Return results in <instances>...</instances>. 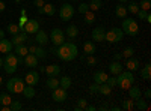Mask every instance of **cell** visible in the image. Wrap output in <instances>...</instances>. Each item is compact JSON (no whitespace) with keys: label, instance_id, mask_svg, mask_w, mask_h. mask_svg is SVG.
<instances>
[{"label":"cell","instance_id":"44dd1931","mask_svg":"<svg viewBox=\"0 0 151 111\" xmlns=\"http://www.w3.org/2000/svg\"><path fill=\"white\" fill-rule=\"evenodd\" d=\"M95 51H97V47H95L94 42L86 41V42L83 44V53H85V56H92Z\"/></svg>","mask_w":151,"mask_h":111},{"label":"cell","instance_id":"d6986e66","mask_svg":"<svg viewBox=\"0 0 151 111\" xmlns=\"http://www.w3.org/2000/svg\"><path fill=\"white\" fill-rule=\"evenodd\" d=\"M109 72L112 75H118L119 72H122V65L119 63V60H113L112 63H109Z\"/></svg>","mask_w":151,"mask_h":111},{"label":"cell","instance_id":"d6a6232c","mask_svg":"<svg viewBox=\"0 0 151 111\" xmlns=\"http://www.w3.org/2000/svg\"><path fill=\"white\" fill-rule=\"evenodd\" d=\"M27 53H29V48H27L26 45H24V44H21V45H17V47H15V54H17L18 57H24Z\"/></svg>","mask_w":151,"mask_h":111},{"label":"cell","instance_id":"e7e4bbea","mask_svg":"<svg viewBox=\"0 0 151 111\" xmlns=\"http://www.w3.org/2000/svg\"><path fill=\"white\" fill-rule=\"evenodd\" d=\"M2 84H3V77L0 75V86H2Z\"/></svg>","mask_w":151,"mask_h":111},{"label":"cell","instance_id":"ac0fdd59","mask_svg":"<svg viewBox=\"0 0 151 111\" xmlns=\"http://www.w3.org/2000/svg\"><path fill=\"white\" fill-rule=\"evenodd\" d=\"M125 68H127V71H137L139 69V60L134 59L133 56L127 59V62H125Z\"/></svg>","mask_w":151,"mask_h":111},{"label":"cell","instance_id":"277c9868","mask_svg":"<svg viewBox=\"0 0 151 111\" xmlns=\"http://www.w3.org/2000/svg\"><path fill=\"white\" fill-rule=\"evenodd\" d=\"M121 30L124 32V35H129V36H136L139 33V26L133 18H122V24H121Z\"/></svg>","mask_w":151,"mask_h":111},{"label":"cell","instance_id":"03108f58","mask_svg":"<svg viewBox=\"0 0 151 111\" xmlns=\"http://www.w3.org/2000/svg\"><path fill=\"white\" fill-rule=\"evenodd\" d=\"M15 2H20V0H15Z\"/></svg>","mask_w":151,"mask_h":111},{"label":"cell","instance_id":"ee69618b","mask_svg":"<svg viewBox=\"0 0 151 111\" xmlns=\"http://www.w3.org/2000/svg\"><path fill=\"white\" fill-rule=\"evenodd\" d=\"M122 54V57H125V59H129V57H132L133 54H134V50H133V48L132 47H127V48H125V50L121 53Z\"/></svg>","mask_w":151,"mask_h":111},{"label":"cell","instance_id":"3957f363","mask_svg":"<svg viewBox=\"0 0 151 111\" xmlns=\"http://www.w3.org/2000/svg\"><path fill=\"white\" fill-rule=\"evenodd\" d=\"M132 84H134V77L132 71H122L116 75V86L122 90H127Z\"/></svg>","mask_w":151,"mask_h":111},{"label":"cell","instance_id":"7dc6e473","mask_svg":"<svg viewBox=\"0 0 151 111\" xmlns=\"http://www.w3.org/2000/svg\"><path fill=\"white\" fill-rule=\"evenodd\" d=\"M112 30L116 33V36H118V39L119 41H122V36H124V32L121 30V27H112Z\"/></svg>","mask_w":151,"mask_h":111},{"label":"cell","instance_id":"6125c7cd","mask_svg":"<svg viewBox=\"0 0 151 111\" xmlns=\"http://www.w3.org/2000/svg\"><path fill=\"white\" fill-rule=\"evenodd\" d=\"M45 71V66H40V72H44Z\"/></svg>","mask_w":151,"mask_h":111},{"label":"cell","instance_id":"9f6ffc18","mask_svg":"<svg viewBox=\"0 0 151 111\" xmlns=\"http://www.w3.org/2000/svg\"><path fill=\"white\" fill-rule=\"evenodd\" d=\"M85 110H86V111H95L97 108H95L94 105H86V108H85Z\"/></svg>","mask_w":151,"mask_h":111},{"label":"cell","instance_id":"7a4b0ae2","mask_svg":"<svg viewBox=\"0 0 151 111\" xmlns=\"http://www.w3.org/2000/svg\"><path fill=\"white\" fill-rule=\"evenodd\" d=\"M23 63V57H18L15 53H8L3 59V69L6 74H14L17 66Z\"/></svg>","mask_w":151,"mask_h":111},{"label":"cell","instance_id":"d590c367","mask_svg":"<svg viewBox=\"0 0 151 111\" xmlns=\"http://www.w3.org/2000/svg\"><path fill=\"white\" fill-rule=\"evenodd\" d=\"M122 110H125V111H132V110H134V101L133 99H124L122 101Z\"/></svg>","mask_w":151,"mask_h":111},{"label":"cell","instance_id":"e575fe53","mask_svg":"<svg viewBox=\"0 0 151 111\" xmlns=\"http://www.w3.org/2000/svg\"><path fill=\"white\" fill-rule=\"evenodd\" d=\"M71 84H73V81L70 77H62L59 80V87H62V89H70Z\"/></svg>","mask_w":151,"mask_h":111},{"label":"cell","instance_id":"91938a15","mask_svg":"<svg viewBox=\"0 0 151 111\" xmlns=\"http://www.w3.org/2000/svg\"><path fill=\"white\" fill-rule=\"evenodd\" d=\"M3 38H5V30L0 29V39H3Z\"/></svg>","mask_w":151,"mask_h":111},{"label":"cell","instance_id":"db71d44e","mask_svg":"<svg viewBox=\"0 0 151 111\" xmlns=\"http://www.w3.org/2000/svg\"><path fill=\"white\" fill-rule=\"evenodd\" d=\"M121 59H122L121 53H115V54H113V60H121Z\"/></svg>","mask_w":151,"mask_h":111},{"label":"cell","instance_id":"4316f807","mask_svg":"<svg viewBox=\"0 0 151 111\" xmlns=\"http://www.w3.org/2000/svg\"><path fill=\"white\" fill-rule=\"evenodd\" d=\"M106 80H107L106 72H103V71H98V72H95V74H94V83H97V84H101V83H106Z\"/></svg>","mask_w":151,"mask_h":111},{"label":"cell","instance_id":"ffe728a7","mask_svg":"<svg viewBox=\"0 0 151 111\" xmlns=\"http://www.w3.org/2000/svg\"><path fill=\"white\" fill-rule=\"evenodd\" d=\"M48 77H58L60 74V66L59 65H48L45 66V71H44Z\"/></svg>","mask_w":151,"mask_h":111},{"label":"cell","instance_id":"52a82bcc","mask_svg":"<svg viewBox=\"0 0 151 111\" xmlns=\"http://www.w3.org/2000/svg\"><path fill=\"white\" fill-rule=\"evenodd\" d=\"M74 12H76V9H74L73 5L64 3V5L60 6V9H59V17H60L62 21H70L74 17Z\"/></svg>","mask_w":151,"mask_h":111},{"label":"cell","instance_id":"f35d334b","mask_svg":"<svg viewBox=\"0 0 151 111\" xmlns=\"http://www.w3.org/2000/svg\"><path fill=\"white\" fill-rule=\"evenodd\" d=\"M88 105V101L83 99V98H80V99L77 101V107H74V111H83Z\"/></svg>","mask_w":151,"mask_h":111},{"label":"cell","instance_id":"484cf974","mask_svg":"<svg viewBox=\"0 0 151 111\" xmlns=\"http://www.w3.org/2000/svg\"><path fill=\"white\" fill-rule=\"evenodd\" d=\"M23 96L26 98V99H30V98H33L35 96V93H36V90L33 89V86H24V89H23Z\"/></svg>","mask_w":151,"mask_h":111},{"label":"cell","instance_id":"b9f144b4","mask_svg":"<svg viewBox=\"0 0 151 111\" xmlns=\"http://www.w3.org/2000/svg\"><path fill=\"white\" fill-rule=\"evenodd\" d=\"M21 108H23V105H21L20 101H12V102L9 104V110H11V111H20Z\"/></svg>","mask_w":151,"mask_h":111},{"label":"cell","instance_id":"74e56055","mask_svg":"<svg viewBox=\"0 0 151 111\" xmlns=\"http://www.w3.org/2000/svg\"><path fill=\"white\" fill-rule=\"evenodd\" d=\"M12 102L9 93H0V105H9Z\"/></svg>","mask_w":151,"mask_h":111},{"label":"cell","instance_id":"603a6c76","mask_svg":"<svg viewBox=\"0 0 151 111\" xmlns=\"http://www.w3.org/2000/svg\"><path fill=\"white\" fill-rule=\"evenodd\" d=\"M134 108L139 110V111H147V110H150L148 101H147V99H142V96L137 98V99L134 101Z\"/></svg>","mask_w":151,"mask_h":111},{"label":"cell","instance_id":"94428289","mask_svg":"<svg viewBox=\"0 0 151 111\" xmlns=\"http://www.w3.org/2000/svg\"><path fill=\"white\" fill-rule=\"evenodd\" d=\"M118 2H121V3H129L130 0H118Z\"/></svg>","mask_w":151,"mask_h":111},{"label":"cell","instance_id":"f907efd6","mask_svg":"<svg viewBox=\"0 0 151 111\" xmlns=\"http://www.w3.org/2000/svg\"><path fill=\"white\" fill-rule=\"evenodd\" d=\"M44 3H45L44 0H33V5H35L36 8H42V6H44Z\"/></svg>","mask_w":151,"mask_h":111},{"label":"cell","instance_id":"816d5d0a","mask_svg":"<svg viewBox=\"0 0 151 111\" xmlns=\"http://www.w3.org/2000/svg\"><path fill=\"white\" fill-rule=\"evenodd\" d=\"M144 95H145V99H147V101H150V99H151V90H150V89H147Z\"/></svg>","mask_w":151,"mask_h":111},{"label":"cell","instance_id":"7c38bea8","mask_svg":"<svg viewBox=\"0 0 151 111\" xmlns=\"http://www.w3.org/2000/svg\"><path fill=\"white\" fill-rule=\"evenodd\" d=\"M50 39H48V35L44 32V30H38L36 33H35V42L40 45V47H44V45H47V42H48Z\"/></svg>","mask_w":151,"mask_h":111},{"label":"cell","instance_id":"2e32d148","mask_svg":"<svg viewBox=\"0 0 151 111\" xmlns=\"http://www.w3.org/2000/svg\"><path fill=\"white\" fill-rule=\"evenodd\" d=\"M29 53H32V54H35L38 59H45L47 57V51L44 50L42 47H40V45H30L29 47Z\"/></svg>","mask_w":151,"mask_h":111},{"label":"cell","instance_id":"681fc988","mask_svg":"<svg viewBox=\"0 0 151 111\" xmlns=\"http://www.w3.org/2000/svg\"><path fill=\"white\" fill-rule=\"evenodd\" d=\"M147 14H148V11H144V9H139L136 12V15L139 17L141 20H145V17H147Z\"/></svg>","mask_w":151,"mask_h":111},{"label":"cell","instance_id":"ab89813d","mask_svg":"<svg viewBox=\"0 0 151 111\" xmlns=\"http://www.w3.org/2000/svg\"><path fill=\"white\" fill-rule=\"evenodd\" d=\"M20 32H21V30H20V27H18V24H9V26H8V33L12 35V36L17 35V33H20Z\"/></svg>","mask_w":151,"mask_h":111},{"label":"cell","instance_id":"f1b7e54d","mask_svg":"<svg viewBox=\"0 0 151 111\" xmlns=\"http://www.w3.org/2000/svg\"><path fill=\"white\" fill-rule=\"evenodd\" d=\"M45 86H47V89H50V90L59 87V80H58V77H48V80L45 81Z\"/></svg>","mask_w":151,"mask_h":111},{"label":"cell","instance_id":"836d02e7","mask_svg":"<svg viewBox=\"0 0 151 111\" xmlns=\"http://www.w3.org/2000/svg\"><path fill=\"white\" fill-rule=\"evenodd\" d=\"M88 5H89V11H92V12L100 11V9L103 8V2H101V0H91Z\"/></svg>","mask_w":151,"mask_h":111},{"label":"cell","instance_id":"7bdbcfd3","mask_svg":"<svg viewBox=\"0 0 151 111\" xmlns=\"http://www.w3.org/2000/svg\"><path fill=\"white\" fill-rule=\"evenodd\" d=\"M137 5H139V9L150 11V8H151V0H141V3H137Z\"/></svg>","mask_w":151,"mask_h":111},{"label":"cell","instance_id":"7402d4cb","mask_svg":"<svg viewBox=\"0 0 151 111\" xmlns=\"http://www.w3.org/2000/svg\"><path fill=\"white\" fill-rule=\"evenodd\" d=\"M65 36H68L70 39H74V38H77V35H79V29L76 24H70V26L65 29Z\"/></svg>","mask_w":151,"mask_h":111},{"label":"cell","instance_id":"9c48e42d","mask_svg":"<svg viewBox=\"0 0 151 111\" xmlns=\"http://www.w3.org/2000/svg\"><path fill=\"white\" fill-rule=\"evenodd\" d=\"M52 98H53V101H55V102L62 104V102H65V101L68 99V92H67V89L56 87V89L52 90Z\"/></svg>","mask_w":151,"mask_h":111},{"label":"cell","instance_id":"11a10c76","mask_svg":"<svg viewBox=\"0 0 151 111\" xmlns=\"http://www.w3.org/2000/svg\"><path fill=\"white\" fill-rule=\"evenodd\" d=\"M48 53H52V54H55V56H56V53H58V47H56V45H53L52 48H50V51H48Z\"/></svg>","mask_w":151,"mask_h":111},{"label":"cell","instance_id":"83f0119b","mask_svg":"<svg viewBox=\"0 0 151 111\" xmlns=\"http://www.w3.org/2000/svg\"><path fill=\"white\" fill-rule=\"evenodd\" d=\"M127 14H129V12H127V9H125V6L124 5H116V8H115V15L118 17V18H125V17H127Z\"/></svg>","mask_w":151,"mask_h":111},{"label":"cell","instance_id":"6da1fadb","mask_svg":"<svg viewBox=\"0 0 151 111\" xmlns=\"http://www.w3.org/2000/svg\"><path fill=\"white\" fill-rule=\"evenodd\" d=\"M56 56L60 60H64V62H71V60H74L76 57L79 56V48H77V45H76L74 42H64L62 45L58 47Z\"/></svg>","mask_w":151,"mask_h":111},{"label":"cell","instance_id":"5b68a950","mask_svg":"<svg viewBox=\"0 0 151 111\" xmlns=\"http://www.w3.org/2000/svg\"><path fill=\"white\" fill-rule=\"evenodd\" d=\"M24 86H26L24 80H21V78H18V77H12V78L8 81V84H6V89H8L9 93H17V95H18V93L23 92Z\"/></svg>","mask_w":151,"mask_h":111},{"label":"cell","instance_id":"1f68e13d","mask_svg":"<svg viewBox=\"0 0 151 111\" xmlns=\"http://www.w3.org/2000/svg\"><path fill=\"white\" fill-rule=\"evenodd\" d=\"M141 77H142V80H150L151 78V65L150 63H147L141 69Z\"/></svg>","mask_w":151,"mask_h":111},{"label":"cell","instance_id":"f546056e","mask_svg":"<svg viewBox=\"0 0 151 111\" xmlns=\"http://www.w3.org/2000/svg\"><path fill=\"white\" fill-rule=\"evenodd\" d=\"M98 93L100 95H104V96H109L112 93V87H110V86H107L106 83H101V84L98 86Z\"/></svg>","mask_w":151,"mask_h":111},{"label":"cell","instance_id":"bcb514c9","mask_svg":"<svg viewBox=\"0 0 151 111\" xmlns=\"http://www.w3.org/2000/svg\"><path fill=\"white\" fill-rule=\"evenodd\" d=\"M86 63H88V66H95L97 65V59L94 57V54L92 56H86Z\"/></svg>","mask_w":151,"mask_h":111},{"label":"cell","instance_id":"8d00e7d4","mask_svg":"<svg viewBox=\"0 0 151 111\" xmlns=\"http://www.w3.org/2000/svg\"><path fill=\"white\" fill-rule=\"evenodd\" d=\"M127 9V12H130V14H133V15H136V12L139 11V5L136 3V0H132V2L129 3V6L125 8Z\"/></svg>","mask_w":151,"mask_h":111},{"label":"cell","instance_id":"6f0895ef","mask_svg":"<svg viewBox=\"0 0 151 111\" xmlns=\"http://www.w3.org/2000/svg\"><path fill=\"white\" fill-rule=\"evenodd\" d=\"M0 111H11L9 105H2V107H0Z\"/></svg>","mask_w":151,"mask_h":111},{"label":"cell","instance_id":"f5cc1de1","mask_svg":"<svg viewBox=\"0 0 151 111\" xmlns=\"http://www.w3.org/2000/svg\"><path fill=\"white\" fill-rule=\"evenodd\" d=\"M6 9V3L3 2V0H0V12H3Z\"/></svg>","mask_w":151,"mask_h":111},{"label":"cell","instance_id":"c3c4849f","mask_svg":"<svg viewBox=\"0 0 151 111\" xmlns=\"http://www.w3.org/2000/svg\"><path fill=\"white\" fill-rule=\"evenodd\" d=\"M98 86H100V84H97V83H92V84L89 86V93H91V95L98 93Z\"/></svg>","mask_w":151,"mask_h":111},{"label":"cell","instance_id":"5bb4252c","mask_svg":"<svg viewBox=\"0 0 151 111\" xmlns=\"http://www.w3.org/2000/svg\"><path fill=\"white\" fill-rule=\"evenodd\" d=\"M23 63L26 65L27 68H36L38 66V57L35 56V54H32V53H27L26 56L23 57Z\"/></svg>","mask_w":151,"mask_h":111},{"label":"cell","instance_id":"4fadbf2b","mask_svg":"<svg viewBox=\"0 0 151 111\" xmlns=\"http://www.w3.org/2000/svg\"><path fill=\"white\" fill-rule=\"evenodd\" d=\"M38 81H40V74L36 71H30L26 74V77H24V83L29 84V86H36Z\"/></svg>","mask_w":151,"mask_h":111},{"label":"cell","instance_id":"f6af8a7d","mask_svg":"<svg viewBox=\"0 0 151 111\" xmlns=\"http://www.w3.org/2000/svg\"><path fill=\"white\" fill-rule=\"evenodd\" d=\"M106 84H107V86H110V87L113 89V87L116 86V75H113V77H107Z\"/></svg>","mask_w":151,"mask_h":111},{"label":"cell","instance_id":"8992f818","mask_svg":"<svg viewBox=\"0 0 151 111\" xmlns=\"http://www.w3.org/2000/svg\"><path fill=\"white\" fill-rule=\"evenodd\" d=\"M48 39L52 41L53 45L59 47V45H62L65 42V33H64V30H60V29H53L52 32H50V35H48Z\"/></svg>","mask_w":151,"mask_h":111},{"label":"cell","instance_id":"cb8c5ba5","mask_svg":"<svg viewBox=\"0 0 151 111\" xmlns=\"http://www.w3.org/2000/svg\"><path fill=\"white\" fill-rule=\"evenodd\" d=\"M104 41H107L109 44H116V42H119L116 33L113 32L112 29H110V30H107V32L104 33Z\"/></svg>","mask_w":151,"mask_h":111},{"label":"cell","instance_id":"e0dca14e","mask_svg":"<svg viewBox=\"0 0 151 111\" xmlns=\"http://www.w3.org/2000/svg\"><path fill=\"white\" fill-rule=\"evenodd\" d=\"M12 48H14V45H12V42L9 39H0V53H12Z\"/></svg>","mask_w":151,"mask_h":111},{"label":"cell","instance_id":"4dcf8cb0","mask_svg":"<svg viewBox=\"0 0 151 111\" xmlns=\"http://www.w3.org/2000/svg\"><path fill=\"white\" fill-rule=\"evenodd\" d=\"M85 15V24H88V26H91V24H94L95 23V12H92V11H88L86 14H83Z\"/></svg>","mask_w":151,"mask_h":111},{"label":"cell","instance_id":"680465c9","mask_svg":"<svg viewBox=\"0 0 151 111\" xmlns=\"http://www.w3.org/2000/svg\"><path fill=\"white\" fill-rule=\"evenodd\" d=\"M145 21H147L148 24L151 23V14H147V17H145Z\"/></svg>","mask_w":151,"mask_h":111},{"label":"cell","instance_id":"9a60e30c","mask_svg":"<svg viewBox=\"0 0 151 111\" xmlns=\"http://www.w3.org/2000/svg\"><path fill=\"white\" fill-rule=\"evenodd\" d=\"M27 36H29V35H27L26 32H20V33H17V35L12 36L11 42H12V45H14V47L21 45V44H24V42H27Z\"/></svg>","mask_w":151,"mask_h":111},{"label":"cell","instance_id":"30bf717a","mask_svg":"<svg viewBox=\"0 0 151 111\" xmlns=\"http://www.w3.org/2000/svg\"><path fill=\"white\" fill-rule=\"evenodd\" d=\"M38 14L40 15H47V17H53L56 14V8L53 3H44L42 8H38Z\"/></svg>","mask_w":151,"mask_h":111},{"label":"cell","instance_id":"d4e9b609","mask_svg":"<svg viewBox=\"0 0 151 111\" xmlns=\"http://www.w3.org/2000/svg\"><path fill=\"white\" fill-rule=\"evenodd\" d=\"M127 90H129V93H130V99H133V101H136L137 98H141V96H142L141 89L137 87V86H133V84H132Z\"/></svg>","mask_w":151,"mask_h":111},{"label":"cell","instance_id":"60d3db41","mask_svg":"<svg viewBox=\"0 0 151 111\" xmlns=\"http://www.w3.org/2000/svg\"><path fill=\"white\" fill-rule=\"evenodd\" d=\"M89 11V5L88 3H85V2H82V3H79V6H77V12L79 14H86V12Z\"/></svg>","mask_w":151,"mask_h":111},{"label":"cell","instance_id":"be15d7a7","mask_svg":"<svg viewBox=\"0 0 151 111\" xmlns=\"http://www.w3.org/2000/svg\"><path fill=\"white\" fill-rule=\"evenodd\" d=\"M0 68H3V59H0Z\"/></svg>","mask_w":151,"mask_h":111},{"label":"cell","instance_id":"ba28073f","mask_svg":"<svg viewBox=\"0 0 151 111\" xmlns=\"http://www.w3.org/2000/svg\"><path fill=\"white\" fill-rule=\"evenodd\" d=\"M38 30H40V21L32 20V18H27L26 24L21 27V32H26L27 35H35Z\"/></svg>","mask_w":151,"mask_h":111},{"label":"cell","instance_id":"8fae6325","mask_svg":"<svg viewBox=\"0 0 151 111\" xmlns=\"http://www.w3.org/2000/svg\"><path fill=\"white\" fill-rule=\"evenodd\" d=\"M104 27L103 26H97L94 30H92V41L94 42H104Z\"/></svg>","mask_w":151,"mask_h":111}]
</instances>
